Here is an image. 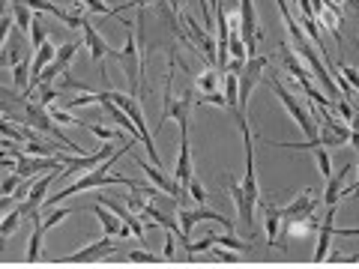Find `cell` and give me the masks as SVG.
<instances>
[{
  "instance_id": "32",
  "label": "cell",
  "mask_w": 359,
  "mask_h": 269,
  "mask_svg": "<svg viewBox=\"0 0 359 269\" xmlns=\"http://www.w3.org/2000/svg\"><path fill=\"white\" fill-rule=\"evenodd\" d=\"M216 245H222V249H231V251H249L252 249V245L249 242H240L237 237H233V233L228 230V233H222V237H216Z\"/></svg>"
},
{
  "instance_id": "34",
  "label": "cell",
  "mask_w": 359,
  "mask_h": 269,
  "mask_svg": "<svg viewBox=\"0 0 359 269\" xmlns=\"http://www.w3.org/2000/svg\"><path fill=\"white\" fill-rule=\"evenodd\" d=\"M186 195H192L195 204H207V192H204V186H201V179H195V177H189Z\"/></svg>"
},
{
  "instance_id": "33",
  "label": "cell",
  "mask_w": 359,
  "mask_h": 269,
  "mask_svg": "<svg viewBox=\"0 0 359 269\" xmlns=\"http://www.w3.org/2000/svg\"><path fill=\"white\" fill-rule=\"evenodd\" d=\"M212 245H216V233H207V237H201L198 242H189L186 251H189V257H192V254H201V251H210Z\"/></svg>"
},
{
  "instance_id": "16",
  "label": "cell",
  "mask_w": 359,
  "mask_h": 269,
  "mask_svg": "<svg viewBox=\"0 0 359 269\" xmlns=\"http://www.w3.org/2000/svg\"><path fill=\"white\" fill-rule=\"evenodd\" d=\"M332 216H335V207H327V216H320V224H318V249H314V261L311 263H327V254L332 249Z\"/></svg>"
},
{
  "instance_id": "8",
  "label": "cell",
  "mask_w": 359,
  "mask_h": 269,
  "mask_svg": "<svg viewBox=\"0 0 359 269\" xmlns=\"http://www.w3.org/2000/svg\"><path fill=\"white\" fill-rule=\"evenodd\" d=\"M237 13H240V39L245 45V54L249 57H255L257 54V42H261V27H257V9L252 0H240V6H237Z\"/></svg>"
},
{
  "instance_id": "1",
  "label": "cell",
  "mask_w": 359,
  "mask_h": 269,
  "mask_svg": "<svg viewBox=\"0 0 359 269\" xmlns=\"http://www.w3.org/2000/svg\"><path fill=\"white\" fill-rule=\"evenodd\" d=\"M264 81H266L269 87H273V93L278 96V102H282L287 114L297 120V126H299L302 132H306V138H309L311 144H318V117H314L311 111H309L306 105H302L299 99H297V96L290 93V90L282 84V78H278V72H264ZM318 147H320V144H318Z\"/></svg>"
},
{
  "instance_id": "25",
  "label": "cell",
  "mask_w": 359,
  "mask_h": 269,
  "mask_svg": "<svg viewBox=\"0 0 359 269\" xmlns=\"http://www.w3.org/2000/svg\"><path fill=\"white\" fill-rule=\"evenodd\" d=\"M192 87L198 90V93H212V90H219V72L212 69V66H210V69H204V72H198Z\"/></svg>"
},
{
  "instance_id": "12",
  "label": "cell",
  "mask_w": 359,
  "mask_h": 269,
  "mask_svg": "<svg viewBox=\"0 0 359 269\" xmlns=\"http://www.w3.org/2000/svg\"><path fill=\"white\" fill-rule=\"evenodd\" d=\"M318 224H320L318 212H309V216H287V219H282V237H278V240L314 237V233H318Z\"/></svg>"
},
{
  "instance_id": "7",
  "label": "cell",
  "mask_w": 359,
  "mask_h": 269,
  "mask_svg": "<svg viewBox=\"0 0 359 269\" xmlns=\"http://www.w3.org/2000/svg\"><path fill=\"white\" fill-rule=\"evenodd\" d=\"M198 221H219L224 230H231L233 233V228H237V224H233L228 216H222V212H212V209H186V207H180L177 209V224H180V242L183 245H189L192 240H189V233H192V228Z\"/></svg>"
},
{
  "instance_id": "17",
  "label": "cell",
  "mask_w": 359,
  "mask_h": 269,
  "mask_svg": "<svg viewBox=\"0 0 359 269\" xmlns=\"http://www.w3.org/2000/svg\"><path fill=\"white\" fill-rule=\"evenodd\" d=\"M90 212H96V219L99 221H102V230H105V237H120V240H129L132 237V230L126 228V224H123L117 216H114V212H111L108 207H102V204H99V200H96V204L93 207H87Z\"/></svg>"
},
{
  "instance_id": "40",
  "label": "cell",
  "mask_w": 359,
  "mask_h": 269,
  "mask_svg": "<svg viewBox=\"0 0 359 269\" xmlns=\"http://www.w3.org/2000/svg\"><path fill=\"white\" fill-rule=\"evenodd\" d=\"M129 261L132 263H162V257H156L150 251H129Z\"/></svg>"
},
{
  "instance_id": "39",
  "label": "cell",
  "mask_w": 359,
  "mask_h": 269,
  "mask_svg": "<svg viewBox=\"0 0 359 269\" xmlns=\"http://www.w3.org/2000/svg\"><path fill=\"white\" fill-rule=\"evenodd\" d=\"M212 251H216V257L222 263H237L240 261V251H231V249H222V245H212Z\"/></svg>"
},
{
  "instance_id": "43",
  "label": "cell",
  "mask_w": 359,
  "mask_h": 269,
  "mask_svg": "<svg viewBox=\"0 0 359 269\" xmlns=\"http://www.w3.org/2000/svg\"><path fill=\"white\" fill-rule=\"evenodd\" d=\"M344 4L351 6V9H356V6H359V0H344Z\"/></svg>"
},
{
  "instance_id": "18",
  "label": "cell",
  "mask_w": 359,
  "mask_h": 269,
  "mask_svg": "<svg viewBox=\"0 0 359 269\" xmlns=\"http://www.w3.org/2000/svg\"><path fill=\"white\" fill-rule=\"evenodd\" d=\"M278 54H282V60H285V66H287V81H311V72H309V66L302 63L299 57H297V51L290 48V45L285 42V45H278Z\"/></svg>"
},
{
  "instance_id": "38",
  "label": "cell",
  "mask_w": 359,
  "mask_h": 269,
  "mask_svg": "<svg viewBox=\"0 0 359 269\" xmlns=\"http://www.w3.org/2000/svg\"><path fill=\"white\" fill-rule=\"evenodd\" d=\"M339 72H341V78H344V81H347V84H351L353 90L359 87V72L353 69V66H351V63H341V66H339Z\"/></svg>"
},
{
  "instance_id": "42",
  "label": "cell",
  "mask_w": 359,
  "mask_h": 269,
  "mask_svg": "<svg viewBox=\"0 0 359 269\" xmlns=\"http://www.w3.org/2000/svg\"><path fill=\"white\" fill-rule=\"evenodd\" d=\"M13 9V0H0V15H6Z\"/></svg>"
},
{
  "instance_id": "9",
  "label": "cell",
  "mask_w": 359,
  "mask_h": 269,
  "mask_svg": "<svg viewBox=\"0 0 359 269\" xmlns=\"http://www.w3.org/2000/svg\"><path fill=\"white\" fill-rule=\"evenodd\" d=\"M111 254H117V242L111 237H99L90 245H84L81 251L57 257V261H51V263H99V261H105V257H111Z\"/></svg>"
},
{
  "instance_id": "2",
  "label": "cell",
  "mask_w": 359,
  "mask_h": 269,
  "mask_svg": "<svg viewBox=\"0 0 359 269\" xmlns=\"http://www.w3.org/2000/svg\"><path fill=\"white\" fill-rule=\"evenodd\" d=\"M195 93L198 90L189 84L183 93L174 96V78H171V72H168V78H165V105H162V117H159V123H156V129H162L165 120H177L180 134L189 132V117H192V111H195V99H192Z\"/></svg>"
},
{
  "instance_id": "31",
  "label": "cell",
  "mask_w": 359,
  "mask_h": 269,
  "mask_svg": "<svg viewBox=\"0 0 359 269\" xmlns=\"http://www.w3.org/2000/svg\"><path fill=\"white\" fill-rule=\"evenodd\" d=\"M27 33H30V48H33V51H36L45 39H51L48 33H45V25H42V21H39L36 15H33V21H30V30H27Z\"/></svg>"
},
{
  "instance_id": "14",
  "label": "cell",
  "mask_w": 359,
  "mask_h": 269,
  "mask_svg": "<svg viewBox=\"0 0 359 269\" xmlns=\"http://www.w3.org/2000/svg\"><path fill=\"white\" fill-rule=\"evenodd\" d=\"M81 30H84V45L90 48V57H93V63H99V69H102V78H108V75H105V57H108V54H117V51L111 48V45H108L102 36H99V30L90 25V21H84Z\"/></svg>"
},
{
  "instance_id": "23",
  "label": "cell",
  "mask_w": 359,
  "mask_h": 269,
  "mask_svg": "<svg viewBox=\"0 0 359 269\" xmlns=\"http://www.w3.org/2000/svg\"><path fill=\"white\" fill-rule=\"evenodd\" d=\"M21 219H27L25 216V209H21V204L18 207H13V209H6L4 212V219H0V251H4V245H6V240L13 237V233L18 230V224H21Z\"/></svg>"
},
{
  "instance_id": "20",
  "label": "cell",
  "mask_w": 359,
  "mask_h": 269,
  "mask_svg": "<svg viewBox=\"0 0 359 269\" xmlns=\"http://www.w3.org/2000/svg\"><path fill=\"white\" fill-rule=\"evenodd\" d=\"M189 177H192V159H189V132H183L180 134V156H177V167H174V183L186 188Z\"/></svg>"
},
{
  "instance_id": "3",
  "label": "cell",
  "mask_w": 359,
  "mask_h": 269,
  "mask_svg": "<svg viewBox=\"0 0 359 269\" xmlns=\"http://www.w3.org/2000/svg\"><path fill=\"white\" fill-rule=\"evenodd\" d=\"M105 96L114 102L120 111H126V117L135 123V129H138L141 134V141H144V147H147V156H150V162L156 167H162V159H159V153H156V141H153V134L147 132V126H144V114H141V105H138V99L129 96V93H117V90H105Z\"/></svg>"
},
{
  "instance_id": "41",
  "label": "cell",
  "mask_w": 359,
  "mask_h": 269,
  "mask_svg": "<svg viewBox=\"0 0 359 269\" xmlns=\"http://www.w3.org/2000/svg\"><path fill=\"white\" fill-rule=\"evenodd\" d=\"M9 30H13V18H9V15H0V45L6 42Z\"/></svg>"
},
{
  "instance_id": "15",
  "label": "cell",
  "mask_w": 359,
  "mask_h": 269,
  "mask_svg": "<svg viewBox=\"0 0 359 269\" xmlns=\"http://www.w3.org/2000/svg\"><path fill=\"white\" fill-rule=\"evenodd\" d=\"M318 204H320V198L314 195V188H302V192L297 198H290L287 204H278V209H282V219H287V216H309V212H318Z\"/></svg>"
},
{
  "instance_id": "35",
  "label": "cell",
  "mask_w": 359,
  "mask_h": 269,
  "mask_svg": "<svg viewBox=\"0 0 359 269\" xmlns=\"http://www.w3.org/2000/svg\"><path fill=\"white\" fill-rule=\"evenodd\" d=\"M87 132L90 134H96L99 141H114V138H120V132H114V129H108V126H102V123H87Z\"/></svg>"
},
{
  "instance_id": "29",
  "label": "cell",
  "mask_w": 359,
  "mask_h": 269,
  "mask_svg": "<svg viewBox=\"0 0 359 269\" xmlns=\"http://www.w3.org/2000/svg\"><path fill=\"white\" fill-rule=\"evenodd\" d=\"M78 4H81L84 9H90V13H96V15H120V9H114L108 4V0H78Z\"/></svg>"
},
{
  "instance_id": "37",
  "label": "cell",
  "mask_w": 359,
  "mask_h": 269,
  "mask_svg": "<svg viewBox=\"0 0 359 269\" xmlns=\"http://www.w3.org/2000/svg\"><path fill=\"white\" fill-rule=\"evenodd\" d=\"M18 183H21V177L13 171V174H6L4 179H0V195H13L15 188H18Z\"/></svg>"
},
{
  "instance_id": "21",
  "label": "cell",
  "mask_w": 359,
  "mask_h": 269,
  "mask_svg": "<svg viewBox=\"0 0 359 269\" xmlns=\"http://www.w3.org/2000/svg\"><path fill=\"white\" fill-rule=\"evenodd\" d=\"M27 219L33 221V233H30V242H27L25 263H36L39 257H42V233H45V228H42V212L36 209V212H30Z\"/></svg>"
},
{
  "instance_id": "19",
  "label": "cell",
  "mask_w": 359,
  "mask_h": 269,
  "mask_svg": "<svg viewBox=\"0 0 359 269\" xmlns=\"http://www.w3.org/2000/svg\"><path fill=\"white\" fill-rule=\"evenodd\" d=\"M353 167H356L353 162H347V165H341V171L335 174V177H327V192L320 195V200H323L327 207H339V200H341V198H339V192H341L344 179L353 174Z\"/></svg>"
},
{
  "instance_id": "6",
  "label": "cell",
  "mask_w": 359,
  "mask_h": 269,
  "mask_svg": "<svg viewBox=\"0 0 359 269\" xmlns=\"http://www.w3.org/2000/svg\"><path fill=\"white\" fill-rule=\"evenodd\" d=\"M177 21H180V27H183L186 33H189V45L192 48H201L207 54V60L212 63V69H216V42H212V36H210V30L201 25V21L189 13V9H180L177 13Z\"/></svg>"
},
{
  "instance_id": "27",
  "label": "cell",
  "mask_w": 359,
  "mask_h": 269,
  "mask_svg": "<svg viewBox=\"0 0 359 269\" xmlns=\"http://www.w3.org/2000/svg\"><path fill=\"white\" fill-rule=\"evenodd\" d=\"M27 81H30V60L25 57L21 63L13 66V93H25Z\"/></svg>"
},
{
  "instance_id": "36",
  "label": "cell",
  "mask_w": 359,
  "mask_h": 269,
  "mask_svg": "<svg viewBox=\"0 0 359 269\" xmlns=\"http://www.w3.org/2000/svg\"><path fill=\"white\" fill-rule=\"evenodd\" d=\"M33 99H36L39 105H54V102H57V99H60V93H57V90H54V87H48V84H39V93L33 96Z\"/></svg>"
},
{
  "instance_id": "11",
  "label": "cell",
  "mask_w": 359,
  "mask_h": 269,
  "mask_svg": "<svg viewBox=\"0 0 359 269\" xmlns=\"http://www.w3.org/2000/svg\"><path fill=\"white\" fill-rule=\"evenodd\" d=\"M257 207L264 209V230H266L269 249H282V245H278V237H282V209H278V204L273 198H266V200L261 198Z\"/></svg>"
},
{
  "instance_id": "5",
  "label": "cell",
  "mask_w": 359,
  "mask_h": 269,
  "mask_svg": "<svg viewBox=\"0 0 359 269\" xmlns=\"http://www.w3.org/2000/svg\"><path fill=\"white\" fill-rule=\"evenodd\" d=\"M269 66V60L264 57V54H255V57L245 60L243 66V72L237 75L240 78V99H237V114L233 117H245V108H249V96H252V90L257 84H264V69Z\"/></svg>"
},
{
  "instance_id": "44",
  "label": "cell",
  "mask_w": 359,
  "mask_h": 269,
  "mask_svg": "<svg viewBox=\"0 0 359 269\" xmlns=\"http://www.w3.org/2000/svg\"><path fill=\"white\" fill-rule=\"evenodd\" d=\"M144 4H147V0H144Z\"/></svg>"
},
{
  "instance_id": "10",
  "label": "cell",
  "mask_w": 359,
  "mask_h": 269,
  "mask_svg": "<svg viewBox=\"0 0 359 269\" xmlns=\"http://www.w3.org/2000/svg\"><path fill=\"white\" fill-rule=\"evenodd\" d=\"M111 153H114V144H111V141H105L102 144V147H99L96 153H84V156H57V159L63 162V179L66 177H72V174H81V171H90V167H96V165H102L105 159H108V156Z\"/></svg>"
},
{
  "instance_id": "24",
  "label": "cell",
  "mask_w": 359,
  "mask_h": 269,
  "mask_svg": "<svg viewBox=\"0 0 359 269\" xmlns=\"http://www.w3.org/2000/svg\"><path fill=\"white\" fill-rule=\"evenodd\" d=\"M69 216H75V209H72V207H57V204H54V207L45 209L42 228H45V230H51V228H57V224H60V221H66Z\"/></svg>"
},
{
  "instance_id": "28",
  "label": "cell",
  "mask_w": 359,
  "mask_h": 269,
  "mask_svg": "<svg viewBox=\"0 0 359 269\" xmlns=\"http://www.w3.org/2000/svg\"><path fill=\"white\" fill-rule=\"evenodd\" d=\"M13 18H15V27L25 33L30 30V21H33V9L25 6V4H13Z\"/></svg>"
},
{
  "instance_id": "13",
  "label": "cell",
  "mask_w": 359,
  "mask_h": 269,
  "mask_svg": "<svg viewBox=\"0 0 359 269\" xmlns=\"http://www.w3.org/2000/svg\"><path fill=\"white\" fill-rule=\"evenodd\" d=\"M63 171H54V174H42L39 179H33V186H30V192H27V198L21 200V209H25V216H30V212H36L42 204H45V198H48V188H51V183L57 179Z\"/></svg>"
},
{
  "instance_id": "26",
  "label": "cell",
  "mask_w": 359,
  "mask_h": 269,
  "mask_svg": "<svg viewBox=\"0 0 359 269\" xmlns=\"http://www.w3.org/2000/svg\"><path fill=\"white\" fill-rule=\"evenodd\" d=\"M78 48H81V45H78L75 39H72V42H63V45H57V54H54V66H57V69L63 72L66 66H69V63L75 60Z\"/></svg>"
},
{
  "instance_id": "22",
  "label": "cell",
  "mask_w": 359,
  "mask_h": 269,
  "mask_svg": "<svg viewBox=\"0 0 359 269\" xmlns=\"http://www.w3.org/2000/svg\"><path fill=\"white\" fill-rule=\"evenodd\" d=\"M21 54H25V48H21V30H9V36L4 42V51H0V69H13L15 63H21Z\"/></svg>"
},
{
  "instance_id": "45",
  "label": "cell",
  "mask_w": 359,
  "mask_h": 269,
  "mask_svg": "<svg viewBox=\"0 0 359 269\" xmlns=\"http://www.w3.org/2000/svg\"><path fill=\"white\" fill-rule=\"evenodd\" d=\"M294 4H297V0H294Z\"/></svg>"
},
{
  "instance_id": "4",
  "label": "cell",
  "mask_w": 359,
  "mask_h": 269,
  "mask_svg": "<svg viewBox=\"0 0 359 269\" xmlns=\"http://www.w3.org/2000/svg\"><path fill=\"white\" fill-rule=\"evenodd\" d=\"M117 63L123 66V72L129 78V96L138 93V81H141V69H144V51L138 45V36H135V30L126 33V45L114 54Z\"/></svg>"
},
{
  "instance_id": "30",
  "label": "cell",
  "mask_w": 359,
  "mask_h": 269,
  "mask_svg": "<svg viewBox=\"0 0 359 269\" xmlns=\"http://www.w3.org/2000/svg\"><path fill=\"white\" fill-rule=\"evenodd\" d=\"M311 153H314V162H318L320 177H323V179L332 177V159H330V150H327V147H314Z\"/></svg>"
}]
</instances>
